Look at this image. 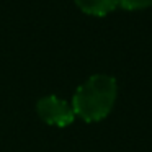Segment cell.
<instances>
[{"instance_id": "obj_3", "label": "cell", "mask_w": 152, "mask_h": 152, "mask_svg": "<svg viewBox=\"0 0 152 152\" xmlns=\"http://www.w3.org/2000/svg\"><path fill=\"white\" fill-rule=\"evenodd\" d=\"M80 12L92 17H106L118 8V0H74Z\"/></svg>"}, {"instance_id": "obj_2", "label": "cell", "mask_w": 152, "mask_h": 152, "mask_svg": "<svg viewBox=\"0 0 152 152\" xmlns=\"http://www.w3.org/2000/svg\"><path fill=\"white\" fill-rule=\"evenodd\" d=\"M36 113L46 124L56 128H67L75 119L72 105L56 95L41 96L36 103Z\"/></svg>"}, {"instance_id": "obj_1", "label": "cell", "mask_w": 152, "mask_h": 152, "mask_svg": "<svg viewBox=\"0 0 152 152\" xmlns=\"http://www.w3.org/2000/svg\"><path fill=\"white\" fill-rule=\"evenodd\" d=\"M116 98L118 83L115 77L95 74L75 90L70 105L75 116L85 123H98L113 111Z\"/></svg>"}, {"instance_id": "obj_4", "label": "cell", "mask_w": 152, "mask_h": 152, "mask_svg": "<svg viewBox=\"0 0 152 152\" xmlns=\"http://www.w3.org/2000/svg\"><path fill=\"white\" fill-rule=\"evenodd\" d=\"M118 7L128 12L145 10V8L152 7V0H118Z\"/></svg>"}]
</instances>
